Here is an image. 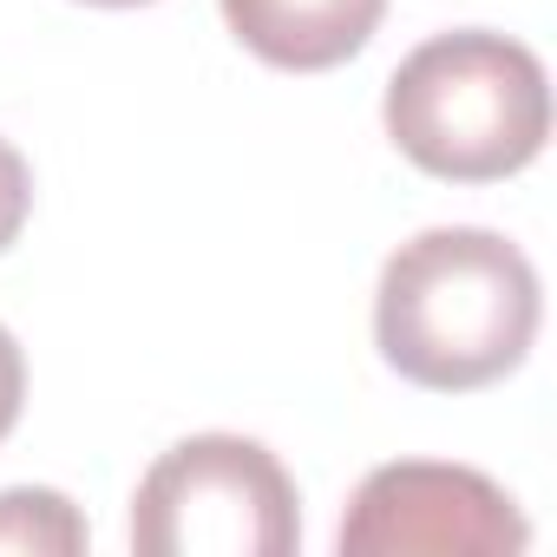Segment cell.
<instances>
[{
	"instance_id": "6da1fadb",
	"label": "cell",
	"mask_w": 557,
	"mask_h": 557,
	"mask_svg": "<svg viewBox=\"0 0 557 557\" xmlns=\"http://www.w3.org/2000/svg\"><path fill=\"white\" fill-rule=\"evenodd\" d=\"M537 269L498 230L446 223L400 243L374 289L381 361L433 394L505 381L537 342Z\"/></svg>"
},
{
	"instance_id": "7a4b0ae2",
	"label": "cell",
	"mask_w": 557,
	"mask_h": 557,
	"mask_svg": "<svg viewBox=\"0 0 557 557\" xmlns=\"http://www.w3.org/2000/svg\"><path fill=\"white\" fill-rule=\"evenodd\" d=\"M387 138L407 164L446 184H498L550 138L544 60L505 34L459 27L413 47L387 79Z\"/></svg>"
},
{
	"instance_id": "3957f363",
	"label": "cell",
	"mask_w": 557,
	"mask_h": 557,
	"mask_svg": "<svg viewBox=\"0 0 557 557\" xmlns=\"http://www.w3.org/2000/svg\"><path fill=\"white\" fill-rule=\"evenodd\" d=\"M302 537L296 479L262 440L190 433L132 498L138 557H289Z\"/></svg>"
},
{
	"instance_id": "277c9868",
	"label": "cell",
	"mask_w": 557,
	"mask_h": 557,
	"mask_svg": "<svg viewBox=\"0 0 557 557\" xmlns=\"http://www.w3.org/2000/svg\"><path fill=\"white\" fill-rule=\"evenodd\" d=\"M524 544L531 524L511 492L440 459L374 466L342 518L348 557H518Z\"/></svg>"
},
{
	"instance_id": "5b68a950",
	"label": "cell",
	"mask_w": 557,
	"mask_h": 557,
	"mask_svg": "<svg viewBox=\"0 0 557 557\" xmlns=\"http://www.w3.org/2000/svg\"><path fill=\"white\" fill-rule=\"evenodd\" d=\"M387 14V0H223L230 34L283 73H329L355 60Z\"/></svg>"
},
{
	"instance_id": "8992f818",
	"label": "cell",
	"mask_w": 557,
	"mask_h": 557,
	"mask_svg": "<svg viewBox=\"0 0 557 557\" xmlns=\"http://www.w3.org/2000/svg\"><path fill=\"white\" fill-rule=\"evenodd\" d=\"M86 518L66 492L47 485H21L0 492V557H73L86 550Z\"/></svg>"
},
{
	"instance_id": "52a82bcc",
	"label": "cell",
	"mask_w": 557,
	"mask_h": 557,
	"mask_svg": "<svg viewBox=\"0 0 557 557\" xmlns=\"http://www.w3.org/2000/svg\"><path fill=\"white\" fill-rule=\"evenodd\" d=\"M27 210H34V171H27V158L8 138H0V249L21 243Z\"/></svg>"
},
{
	"instance_id": "ba28073f",
	"label": "cell",
	"mask_w": 557,
	"mask_h": 557,
	"mask_svg": "<svg viewBox=\"0 0 557 557\" xmlns=\"http://www.w3.org/2000/svg\"><path fill=\"white\" fill-rule=\"evenodd\" d=\"M21 400H27V355L21 342L0 329V440L21 426Z\"/></svg>"
},
{
	"instance_id": "9c48e42d",
	"label": "cell",
	"mask_w": 557,
	"mask_h": 557,
	"mask_svg": "<svg viewBox=\"0 0 557 557\" xmlns=\"http://www.w3.org/2000/svg\"><path fill=\"white\" fill-rule=\"evenodd\" d=\"M86 8H145V0H86Z\"/></svg>"
}]
</instances>
